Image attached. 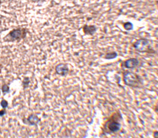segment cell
I'll use <instances>...</instances> for the list:
<instances>
[{
    "label": "cell",
    "mask_w": 158,
    "mask_h": 138,
    "mask_svg": "<svg viewBox=\"0 0 158 138\" xmlns=\"http://www.w3.org/2000/svg\"><path fill=\"white\" fill-rule=\"evenodd\" d=\"M124 80L127 85L132 87L139 88L143 85L141 78L137 74L131 72L127 71L124 74Z\"/></svg>",
    "instance_id": "6da1fadb"
},
{
    "label": "cell",
    "mask_w": 158,
    "mask_h": 138,
    "mask_svg": "<svg viewBox=\"0 0 158 138\" xmlns=\"http://www.w3.org/2000/svg\"><path fill=\"white\" fill-rule=\"evenodd\" d=\"M134 47L138 52H147L150 49L149 41L146 39H140L134 43Z\"/></svg>",
    "instance_id": "7a4b0ae2"
},
{
    "label": "cell",
    "mask_w": 158,
    "mask_h": 138,
    "mask_svg": "<svg viewBox=\"0 0 158 138\" xmlns=\"http://www.w3.org/2000/svg\"><path fill=\"white\" fill-rule=\"evenodd\" d=\"M107 127L111 132H116L120 129L121 124L116 121L110 120L107 123Z\"/></svg>",
    "instance_id": "3957f363"
},
{
    "label": "cell",
    "mask_w": 158,
    "mask_h": 138,
    "mask_svg": "<svg viewBox=\"0 0 158 138\" xmlns=\"http://www.w3.org/2000/svg\"><path fill=\"white\" fill-rule=\"evenodd\" d=\"M139 64V61L137 59L131 58L127 60L125 62V66L127 68H134L138 66Z\"/></svg>",
    "instance_id": "277c9868"
},
{
    "label": "cell",
    "mask_w": 158,
    "mask_h": 138,
    "mask_svg": "<svg viewBox=\"0 0 158 138\" xmlns=\"http://www.w3.org/2000/svg\"><path fill=\"white\" fill-rule=\"evenodd\" d=\"M56 71L57 73L61 75H66L68 72V69L67 66L63 64H60L56 66Z\"/></svg>",
    "instance_id": "5b68a950"
},
{
    "label": "cell",
    "mask_w": 158,
    "mask_h": 138,
    "mask_svg": "<svg viewBox=\"0 0 158 138\" xmlns=\"http://www.w3.org/2000/svg\"><path fill=\"white\" fill-rule=\"evenodd\" d=\"M83 30H84L85 33L91 35V34H93L96 31V28H95V26L85 25L83 27Z\"/></svg>",
    "instance_id": "8992f818"
},
{
    "label": "cell",
    "mask_w": 158,
    "mask_h": 138,
    "mask_svg": "<svg viewBox=\"0 0 158 138\" xmlns=\"http://www.w3.org/2000/svg\"><path fill=\"white\" fill-rule=\"evenodd\" d=\"M118 56L117 53L116 52H113V53H108L105 55V58L107 59H114Z\"/></svg>",
    "instance_id": "52a82bcc"
},
{
    "label": "cell",
    "mask_w": 158,
    "mask_h": 138,
    "mask_svg": "<svg viewBox=\"0 0 158 138\" xmlns=\"http://www.w3.org/2000/svg\"><path fill=\"white\" fill-rule=\"evenodd\" d=\"M124 28L127 30H131L133 28V25L130 22H127L124 24Z\"/></svg>",
    "instance_id": "ba28073f"
}]
</instances>
